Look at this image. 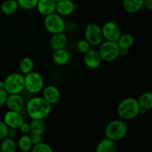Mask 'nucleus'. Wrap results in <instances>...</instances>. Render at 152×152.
I'll use <instances>...</instances> for the list:
<instances>
[{
  "label": "nucleus",
  "instance_id": "nucleus-23",
  "mask_svg": "<svg viewBox=\"0 0 152 152\" xmlns=\"http://www.w3.org/2000/svg\"><path fill=\"white\" fill-rule=\"evenodd\" d=\"M34 62L31 57L25 56L23 57L19 62V68L21 74L23 75H26L28 73L31 72L34 70Z\"/></svg>",
  "mask_w": 152,
  "mask_h": 152
},
{
  "label": "nucleus",
  "instance_id": "nucleus-19",
  "mask_svg": "<svg viewBox=\"0 0 152 152\" xmlns=\"http://www.w3.org/2000/svg\"><path fill=\"white\" fill-rule=\"evenodd\" d=\"M144 0H123L124 10L129 13H135L142 10Z\"/></svg>",
  "mask_w": 152,
  "mask_h": 152
},
{
  "label": "nucleus",
  "instance_id": "nucleus-34",
  "mask_svg": "<svg viewBox=\"0 0 152 152\" xmlns=\"http://www.w3.org/2000/svg\"><path fill=\"white\" fill-rule=\"evenodd\" d=\"M17 129H9L8 130V134H7V137L12 139H14L15 137H16L17 136Z\"/></svg>",
  "mask_w": 152,
  "mask_h": 152
},
{
  "label": "nucleus",
  "instance_id": "nucleus-24",
  "mask_svg": "<svg viewBox=\"0 0 152 152\" xmlns=\"http://www.w3.org/2000/svg\"><path fill=\"white\" fill-rule=\"evenodd\" d=\"M16 148H17V145L14 139L7 137L1 140L0 149L1 152H14L16 151Z\"/></svg>",
  "mask_w": 152,
  "mask_h": 152
},
{
  "label": "nucleus",
  "instance_id": "nucleus-29",
  "mask_svg": "<svg viewBox=\"0 0 152 152\" xmlns=\"http://www.w3.org/2000/svg\"><path fill=\"white\" fill-rule=\"evenodd\" d=\"M77 48L80 53L84 54L86 52H87L89 49H91V45L88 42L84 39H80L77 43Z\"/></svg>",
  "mask_w": 152,
  "mask_h": 152
},
{
  "label": "nucleus",
  "instance_id": "nucleus-28",
  "mask_svg": "<svg viewBox=\"0 0 152 152\" xmlns=\"http://www.w3.org/2000/svg\"><path fill=\"white\" fill-rule=\"evenodd\" d=\"M31 151L33 152H52L53 148L48 144L40 142L33 145Z\"/></svg>",
  "mask_w": 152,
  "mask_h": 152
},
{
  "label": "nucleus",
  "instance_id": "nucleus-17",
  "mask_svg": "<svg viewBox=\"0 0 152 152\" xmlns=\"http://www.w3.org/2000/svg\"><path fill=\"white\" fill-rule=\"evenodd\" d=\"M53 62L58 65H65L69 62L71 59V54L65 48L59 50H53L52 54Z\"/></svg>",
  "mask_w": 152,
  "mask_h": 152
},
{
  "label": "nucleus",
  "instance_id": "nucleus-16",
  "mask_svg": "<svg viewBox=\"0 0 152 152\" xmlns=\"http://www.w3.org/2000/svg\"><path fill=\"white\" fill-rule=\"evenodd\" d=\"M68 43V37L64 32L52 34L50 40V46L53 50H59L66 47Z\"/></svg>",
  "mask_w": 152,
  "mask_h": 152
},
{
  "label": "nucleus",
  "instance_id": "nucleus-15",
  "mask_svg": "<svg viewBox=\"0 0 152 152\" xmlns=\"http://www.w3.org/2000/svg\"><path fill=\"white\" fill-rule=\"evenodd\" d=\"M76 10V4L71 0H61L56 2V12L62 16L71 15Z\"/></svg>",
  "mask_w": 152,
  "mask_h": 152
},
{
  "label": "nucleus",
  "instance_id": "nucleus-11",
  "mask_svg": "<svg viewBox=\"0 0 152 152\" xmlns=\"http://www.w3.org/2000/svg\"><path fill=\"white\" fill-rule=\"evenodd\" d=\"M3 121L4 122V123L7 125L9 129H19V128L20 127V126L25 120L20 112L8 110L4 114Z\"/></svg>",
  "mask_w": 152,
  "mask_h": 152
},
{
  "label": "nucleus",
  "instance_id": "nucleus-13",
  "mask_svg": "<svg viewBox=\"0 0 152 152\" xmlns=\"http://www.w3.org/2000/svg\"><path fill=\"white\" fill-rule=\"evenodd\" d=\"M42 96L50 105H54L60 100L61 94L56 86H48L43 88Z\"/></svg>",
  "mask_w": 152,
  "mask_h": 152
},
{
  "label": "nucleus",
  "instance_id": "nucleus-38",
  "mask_svg": "<svg viewBox=\"0 0 152 152\" xmlns=\"http://www.w3.org/2000/svg\"><path fill=\"white\" fill-rule=\"evenodd\" d=\"M0 152H1V149H0Z\"/></svg>",
  "mask_w": 152,
  "mask_h": 152
},
{
  "label": "nucleus",
  "instance_id": "nucleus-25",
  "mask_svg": "<svg viewBox=\"0 0 152 152\" xmlns=\"http://www.w3.org/2000/svg\"><path fill=\"white\" fill-rule=\"evenodd\" d=\"M17 146L22 151L28 152L31 151L33 147L32 142L30 139L29 134H23L20 137L18 140Z\"/></svg>",
  "mask_w": 152,
  "mask_h": 152
},
{
  "label": "nucleus",
  "instance_id": "nucleus-5",
  "mask_svg": "<svg viewBox=\"0 0 152 152\" xmlns=\"http://www.w3.org/2000/svg\"><path fill=\"white\" fill-rule=\"evenodd\" d=\"M25 76V90L31 94H37L45 87L44 78L37 71H32Z\"/></svg>",
  "mask_w": 152,
  "mask_h": 152
},
{
  "label": "nucleus",
  "instance_id": "nucleus-37",
  "mask_svg": "<svg viewBox=\"0 0 152 152\" xmlns=\"http://www.w3.org/2000/svg\"><path fill=\"white\" fill-rule=\"evenodd\" d=\"M55 1H56V2H57V1H61V0H54Z\"/></svg>",
  "mask_w": 152,
  "mask_h": 152
},
{
  "label": "nucleus",
  "instance_id": "nucleus-32",
  "mask_svg": "<svg viewBox=\"0 0 152 152\" xmlns=\"http://www.w3.org/2000/svg\"><path fill=\"white\" fill-rule=\"evenodd\" d=\"M19 130L23 134H30L31 133V126H30V123L24 121L23 123L20 126V127L19 128Z\"/></svg>",
  "mask_w": 152,
  "mask_h": 152
},
{
  "label": "nucleus",
  "instance_id": "nucleus-3",
  "mask_svg": "<svg viewBox=\"0 0 152 152\" xmlns=\"http://www.w3.org/2000/svg\"><path fill=\"white\" fill-rule=\"evenodd\" d=\"M128 123L122 119L111 120L105 129V137L115 142L122 140L128 132Z\"/></svg>",
  "mask_w": 152,
  "mask_h": 152
},
{
  "label": "nucleus",
  "instance_id": "nucleus-7",
  "mask_svg": "<svg viewBox=\"0 0 152 152\" xmlns=\"http://www.w3.org/2000/svg\"><path fill=\"white\" fill-rule=\"evenodd\" d=\"M99 51L102 61L111 62L117 59L120 55V49L117 42L105 40L99 45Z\"/></svg>",
  "mask_w": 152,
  "mask_h": 152
},
{
  "label": "nucleus",
  "instance_id": "nucleus-30",
  "mask_svg": "<svg viewBox=\"0 0 152 152\" xmlns=\"http://www.w3.org/2000/svg\"><path fill=\"white\" fill-rule=\"evenodd\" d=\"M9 128L3 120H0V140H2L7 137Z\"/></svg>",
  "mask_w": 152,
  "mask_h": 152
},
{
  "label": "nucleus",
  "instance_id": "nucleus-33",
  "mask_svg": "<svg viewBox=\"0 0 152 152\" xmlns=\"http://www.w3.org/2000/svg\"><path fill=\"white\" fill-rule=\"evenodd\" d=\"M7 96H8V93L4 89L0 90V106L5 105Z\"/></svg>",
  "mask_w": 152,
  "mask_h": 152
},
{
  "label": "nucleus",
  "instance_id": "nucleus-2",
  "mask_svg": "<svg viewBox=\"0 0 152 152\" xmlns=\"http://www.w3.org/2000/svg\"><path fill=\"white\" fill-rule=\"evenodd\" d=\"M140 107L137 99L134 97H127L120 101L117 108V112L120 119L132 120L140 115Z\"/></svg>",
  "mask_w": 152,
  "mask_h": 152
},
{
  "label": "nucleus",
  "instance_id": "nucleus-18",
  "mask_svg": "<svg viewBox=\"0 0 152 152\" xmlns=\"http://www.w3.org/2000/svg\"><path fill=\"white\" fill-rule=\"evenodd\" d=\"M117 149V142L106 137L99 141L96 147V152H116Z\"/></svg>",
  "mask_w": 152,
  "mask_h": 152
},
{
  "label": "nucleus",
  "instance_id": "nucleus-10",
  "mask_svg": "<svg viewBox=\"0 0 152 152\" xmlns=\"http://www.w3.org/2000/svg\"><path fill=\"white\" fill-rule=\"evenodd\" d=\"M5 105L10 111L21 112L25 108V101L21 94H8Z\"/></svg>",
  "mask_w": 152,
  "mask_h": 152
},
{
  "label": "nucleus",
  "instance_id": "nucleus-9",
  "mask_svg": "<svg viewBox=\"0 0 152 152\" xmlns=\"http://www.w3.org/2000/svg\"><path fill=\"white\" fill-rule=\"evenodd\" d=\"M101 29L103 39L107 41L117 42L122 34L120 26L114 22L111 21L103 24Z\"/></svg>",
  "mask_w": 152,
  "mask_h": 152
},
{
  "label": "nucleus",
  "instance_id": "nucleus-8",
  "mask_svg": "<svg viewBox=\"0 0 152 152\" xmlns=\"http://www.w3.org/2000/svg\"><path fill=\"white\" fill-rule=\"evenodd\" d=\"M85 39L88 42L91 46L96 47L103 42L102 29L97 24L91 23L86 27L84 31Z\"/></svg>",
  "mask_w": 152,
  "mask_h": 152
},
{
  "label": "nucleus",
  "instance_id": "nucleus-14",
  "mask_svg": "<svg viewBox=\"0 0 152 152\" xmlns=\"http://www.w3.org/2000/svg\"><path fill=\"white\" fill-rule=\"evenodd\" d=\"M56 1L54 0H39L37 4V11L42 16H47L56 12Z\"/></svg>",
  "mask_w": 152,
  "mask_h": 152
},
{
  "label": "nucleus",
  "instance_id": "nucleus-4",
  "mask_svg": "<svg viewBox=\"0 0 152 152\" xmlns=\"http://www.w3.org/2000/svg\"><path fill=\"white\" fill-rule=\"evenodd\" d=\"M4 90L8 94H21L25 90V76L21 73L10 74L4 80Z\"/></svg>",
  "mask_w": 152,
  "mask_h": 152
},
{
  "label": "nucleus",
  "instance_id": "nucleus-26",
  "mask_svg": "<svg viewBox=\"0 0 152 152\" xmlns=\"http://www.w3.org/2000/svg\"><path fill=\"white\" fill-rule=\"evenodd\" d=\"M31 132L42 134L45 131V124L43 120H32L30 123Z\"/></svg>",
  "mask_w": 152,
  "mask_h": 152
},
{
  "label": "nucleus",
  "instance_id": "nucleus-27",
  "mask_svg": "<svg viewBox=\"0 0 152 152\" xmlns=\"http://www.w3.org/2000/svg\"><path fill=\"white\" fill-rule=\"evenodd\" d=\"M39 0H16L19 7L24 10H32L36 8Z\"/></svg>",
  "mask_w": 152,
  "mask_h": 152
},
{
  "label": "nucleus",
  "instance_id": "nucleus-21",
  "mask_svg": "<svg viewBox=\"0 0 152 152\" xmlns=\"http://www.w3.org/2000/svg\"><path fill=\"white\" fill-rule=\"evenodd\" d=\"M137 99L140 108L146 111L151 109L152 108V93L151 91H145L142 93Z\"/></svg>",
  "mask_w": 152,
  "mask_h": 152
},
{
  "label": "nucleus",
  "instance_id": "nucleus-1",
  "mask_svg": "<svg viewBox=\"0 0 152 152\" xmlns=\"http://www.w3.org/2000/svg\"><path fill=\"white\" fill-rule=\"evenodd\" d=\"M27 114L31 120H44L52 111V105L42 96H33L25 104Z\"/></svg>",
  "mask_w": 152,
  "mask_h": 152
},
{
  "label": "nucleus",
  "instance_id": "nucleus-35",
  "mask_svg": "<svg viewBox=\"0 0 152 152\" xmlns=\"http://www.w3.org/2000/svg\"><path fill=\"white\" fill-rule=\"evenodd\" d=\"M143 7H145L147 10H152V0H144Z\"/></svg>",
  "mask_w": 152,
  "mask_h": 152
},
{
  "label": "nucleus",
  "instance_id": "nucleus-36",
  "mask_svg": "<svg viewBox=\"0 0 152 152\" xmlns=\"http://www.w3.org/2000/svg\"><path fill=\"white\" fill-rule=\"evenodd\" d=\"M4 89V81H0V90Z\"/></svg>",
  "mask_w": 152,
  "mask_h": 152
},
{
  "label": "nucleus",
  "instance_id": "nucleus-22",
  "mask_svg": "<svg viewBox=\"0 0 152 152\" xmlns=\"http://www.w3.org/2000/svg\"><path fill=\"white\" fill-rule=\"evenodd\" d=\"M19 7L16 0H5L1 4V10L4 14L12 15L17 11Z\"/></svg>",
  "mask_w": 152,
  "mask_h": 152
},
{
  "label": "nucleus",
  "instance_id": "nucleus-20",
  "mask_svg": "<svg viewBox=\"0 0 152 152\" xmlns=\"http://www.w3.org/2000/svg\"><path fill=\"white\" fill-rule=\"evenodd\" d=\"M117 43L120 50H129L134 44V37L130 34H121Z\"/></svg>",
  "mask_w": 152,
  "mask_h": 152
},
{
  "label": "nucleus",
  "instance_id": "nucleus-6",
  "mask_svg": "<svg viewBox=\"0 0 152 152\" xmlns=\"http://www.w3.org/2000/svg\"><path fill=\"white\" fill-rule=\"evenodd\" d=\"M44 25L48 32L51 34L64 32L66 29V23L63 16L56 12L45 16Z\"/></svg>",
  "mask_w": 152,
  "mask_h": 152
},
{
  "label": "nucleus",
  "instance_id": "nucleus-31",
  "mask_svg": "<svg viewBox=\"0 0 152 152\" xmlns=\"http://www.w3.org/2000/svg\"><path fill=\"white\" fill-rule=\"evenodd\" d=\"M29 137L31 142H32L33 145L42 142V134L37 133H33V132H31V133H30Z\"/></svg>",
  "mask_w": 152,
  "mask_h": 152
},
{
  "label": "nucleus",
  "instance_id": "nucleus-12",
  "mask_svg": "<svg viewBox=\"0 0 152 152\" xmlns=\"http://www.w3.org/2000/svg\"><path fill=\"white\" fill-rule=\"evenodd\" d=\"M83 61L85 65L90 69H96L100 66L102 62L98 50L92 48L84 53Z\"/></svg>",
  "mask_w": 152,
  "mask_h": 152
}]
</instances>
